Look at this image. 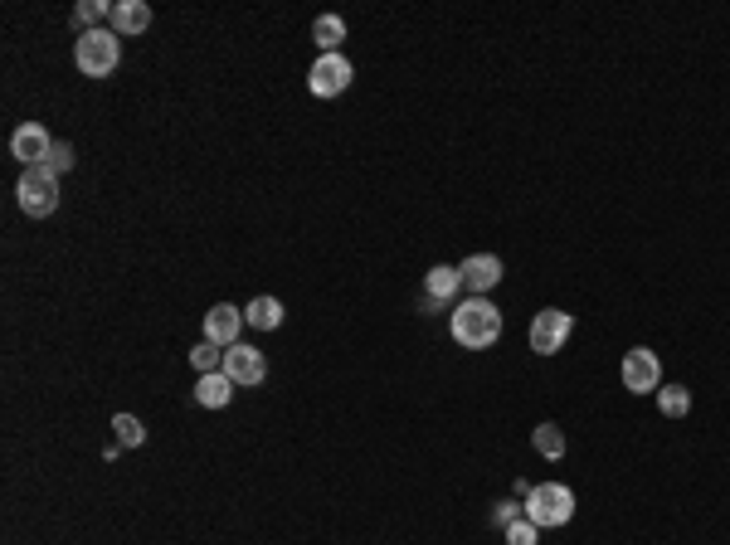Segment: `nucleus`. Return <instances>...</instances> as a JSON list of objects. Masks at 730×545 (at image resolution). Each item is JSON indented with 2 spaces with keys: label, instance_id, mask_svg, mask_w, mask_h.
<instances>
[{
  "label": "nucleus",
  "instance_id": "f257e3e1",
  "mask_svg": "<svg viewBox=\"0 0 730 545\" xmlns=\"http://www.w3.org/2000/svg\"><path fill=\"white\" fill-rule=\"evenodd\" d=\"M448 327H453V341H458L463 351H487V346L502 341V312H497L487 297H468V302L453 307Z\"/></svg>",
  "mask_w": 730,
  "mask_h": 545
},
{
  "label": "nucleus",
  "instance_id": "aec40b11",
  "mask_svg": "<svg viewBox=\"0 0 730 545\" xmlns=\"http://www.w3.org/2000/svg\"><path fill=\"white\" fill-rule=\"evenodd\" d=\"M112 429H117V443H122V448H142V443H146V429H142V419H137V414H117V419H112Z\"/></svg>",
  "mask_w": 730,
  "mask_h": 545
},
{
  "label": "nucleus",
  "instance_id": "39448f33",
  "mask_svg": "<svg viewBox=\"0 0 730 545\" xmlns=\"http://www.w3.org/2000/svg\"><path fill=\"white\" fill-rule=\"evenodd\" d=\"M570 336H575V317L560 312V307H546V312L531 317V351H536V356H555V351H565Z\"/></svg>",
  "mask_w": 730,
  "mask_h": 545
},
{
  "label": "nucleus",
  "instance_id": "7ed1b4c3",
  "mask_svg": "<svg viewBox=\"0 0 730 545\" xmlns=\"http://www.w3.org/2000/svg\"><path fill=\"white\" fill-rule=\"evenodd\" d=\"M521 511H526V521H536L541 531L570 526V516H575V492H570L565 482H541V487H531V497L521 502Z\"/></svg>",
  "mask_w": 730,
  "mask_h": 545
},
{
  "label": "nucleus",
  "instance_id": "9b49d317",
  "mask_svg": "<svg viewBox=\"0 0 730 545\" xmlns=\"http://www.w3.org/2000/svg\"><path fill=\"white\" fill-rule=\"evenodd\" d=\"M458 273H463V288L473 292V297H487V292L502 283V258L497 254H473L458 263Z\"/></svg>",
  "mask_w": 730,
  "mask_h": 545
},
{
  "label": "nucleus",
  "instance_id": "a211bd4d",
  "mask_svg": "<svg viewBox=\"0 0 730 545\" xmlns=\"http://www.w3.org/2000/svg\"><path fill=\"white\" fill-rule=\"evenodd\" d=\"M531 443H536L541 458H565V434H560V424H536V429H531Z\"/></svg>",
  "mask_w": 730,
  "mask_h": 545
},
{
  "label": "nucleus",
  "instance_id": "5701e85b",
  "mask_svg": "<svg viewBox=\"0 0 730 545\" xmlns=\"http://www.w3.org/2000/svg\"><path fill=\"white\" fill-rule=\"evenodd\" d=\"M54 176H64V171H73V146L69 142H54L49 146V161H44Z\"/></svg>",
  "mask_w": 730,
  "mask_h": 545
},
{
  "label": "nucleus",
  "instance_id": "b1692460",
  "mask_svg": "<svg viewBox=\"0 0 730 545\" xmlns=\"http://www.w3.org/2000/svg\"><path fill=\"white\" fill-rule=\"evenodd\" d=\"M521 516H526V511H521V502H497V507H492V521H497L502 531H507L511 521H521Z\"/></svg>",
  "mask_w": 730,
  "mask_h": 545
},
{
  "label": "nucleus",
  "instance_id": "f3484780",
  "mask_svg": "<svg viewBox=\"0 0 730 545\" xmlns=\"http://www.w3.org/2000/svg\"><path fill=\"white\" fill-rule=\"evenodd\" d=\"M657 409H662L667 419L692 414V390H682V385H662V390H657Z\"/></svg>",
  "mask_w": 730,
  "mask_h": 545
},
{
  "label": "nucleus",
  "instance_id": "f8f14e48",
  "mask_svg": "<svg viewBox=\"0 0 730 545\" xmlns=\"http://www.w3.org/2000/svg\"><path fill=\"white\" fill-rule=\"evenodd\" d=\"M249 327V322H244V312H239V307H229V302H219V307H210V312H205V341H215V346H224V351H229V346H239V331Z\"/></svg>",
  "mask_w": 730,
  "mask_h": 545
},
{
  "label": "nucleus",
  "instance_id": "6e6552de",
  "mask_svg": "<svg viewBox=\"0 0 730 545\" xmlns=\"http://www.w3.org/2000/svg\"><path fill=\"white\" fill-rule=\"evenodd\" d=\"M458 288H463V273H458L453 263H438V268H429V278H424V297H419V312H424V317L443 312V307L458 297Z\"/></svg>",
  "mask_w": 730,
  "mask_h": 545
},
{
  "label": "nucleus",
  "instance_id": "20e7f679",
  "mask_svg": "<svg viewBox=\"0 0 730 545\" xmlns=\"http://www.w3.org/2000/svg\"><path fill=\"white\" fill-rule=\"evenodd\" d=\"M15 200H20V210L30 219H49L59 210V176L49 166H30L20 176V185H15Z\"/></svg>",
  "mask_w": 730,
  "mask_h": 545
},
{
  "label": "nucleus",
  "instance_id": "9d476101",
  "mask_svg": "<svg viewBox=\"0 0 730 545\" xmlns=\"http://www.w3.org/2000/svg\"><path fill=\"white\" fill-rule=\"evenodd\" d=\"M224 375L234 380V385H263V375H268V361H263V351L254 346H229L224 351Z\"/></svg>",
  "mask_w": 730,
  "mask_h": 545
},
{
  "label": "nucleus",
  "instance_id": "4468645a",
  "mask_svg": "<svg viewBox=\"0 0 730 545\" xmlns=\"http://www.w3.org/2000/svg\"><path fill=\"white\" fill-rule=\"evenodd\" d=\"M195 400L205 404V409H224V404L234 400V380H229L224 370H210V375H200V380H195Z\"/></svg>",
  "mask_w": 730,
  "mask_h": 545
},
{
  "label": "nucleus",
  "instance_id": "dca6fc26",
  "mask_svg": "<svg viewBox=\"0 0 730 545\" xmlns=\"http://www.w3.org/2000/svg\"><path fill=\"white\" fill-rule=\"evenodd\" d=\"M312 39H317V49H322V54H341L346 20H341V15H317V25H312Z\"/></svg>",
  "mask_w": 730,
  "mask_h": 545
},
{
  "label": "nucleus",
  "instance_id": "2eb2a0df",
  "mask_svg": "<svg viewBox=\"0 0 730 545\" xmlns=\"http://www.w3.org/2000/svg\"><path fill=\"white\" fill-rule=\"evenodd\" d=\"M244 322L258 331H273V327H283V302L278 297H254L249 307H244Z\"/></svg>",
  "mask_w": 730,
  "mask_h": 545
},
{
  "label": "nucleus",
  "instance_id": "ddd939ff",
  "mask_svg": "<svg viewBox=\"0 0 730 545\" xmlns=\"http://www.w3.org/2000/svg\"><path fill=\"white\" fill-rule=\"evenodd\" d=\"M108 30L112 35H146V30H151V5H146V0H117Z\"/></svg>",
  "mask_w": 730,
  "mask_h": 545
},
{
  "label": "nucleus",
  "instance_id": "423d86ee",
  "mask_svg": "<svg viewBox=\"0 0 730 545\" xmlns=\"http://www.w3.org/2000/svg\"><path fill=\"white\" fill-rule=\"evenodd\" d=\"M619 380H623L628 395H657V390H662V361H657L648 346H633V351L623 356Z\"/></svg>",
  "mask_w": 730,
  "mask_h": 545
},
{
  "label": "nucleus",
  "instance_id": "1a4fd4ad",
  "mask_svg": "<svg viewBox=\"0 0 730 545\" xmlns=\"http://www.w3.org/2000/svg\"><path fill=\"white\" fill-rule=\"evenodd\" d=\"M49 146H54V137L39 127V122H20L15 132H10V156L30 171V166H44L49 161Z\"/></svg>",
  "mask_w": 730,
  "mask_h": 545
},
{
  "label": "nucleus",
  "instance_id": "4be33fe9",
  "mask_svg": "<svg viewBox=\"0 0 730 545\" xmlns=\"http://www.w3.org/2000/svg\"><path fill=\"white\" fill-rule=\"evenodd\" d=\"M502 536H507V545H541V526L521 516V521H511V526L502 531Z\"/></svg>",
  "mask_w": 730,
  "mask_h": 545
},
{
  "label": "nucleus",
  "instance_id": "0eeeda50",
  "mask_svg": "<svg viewBox=\"0 0 730 545\" xmlns=\"http://www.w3.org/2000/svg\"><path fill=\"white\" fill-rule=\"evenodd\" d=\"M307 88L317 93V98H341L346 88H351V59L346 54H322L312 73H307Z\"/></svg>",
  "mask_w": 730,
  "mask_h": 545
},
{
  "label": "nucleus",
  "instance_id": "6ab92c4d",
  "mask_svg": "<svg viewBox=\"0 0 730 545\" xmlns=\"http://www.w3.org/2000/svg\"><path fill=\"white\" fill-rule=\"evenodd\" d=\"M73 20H78L83 30H98V20H112V5L108 0H78V5H73Z\"/></svg>",
  "mask_w": 730,
  "mask_h": 545
},
{
  "label": "nucleus",
  "instance_id": "412c9836",
  "mask_svg": "<svg viewBox=\"0 0 730 545\" xmlns=\"http://www.w3.org/2000/svg\"><path fill=\"white\" fill-rule=\"evenodd\" d=\"M190 365H195L200 375H210V370H224V346H215V341H200V346L190 351Z\"/></svg>",
  "mask_w": 730,
  "mask_h": 545
},
{
  "label": "nucleus",
  "instance_id": "f03ea898",
  "mask_svg": "<svg viewBox=\"0 0 730 545\" xmlns=\"http://www.w3.org/2000/svg\"><path fill=\"white\" fill-rule=\"evenodd\" d=\"M73 64H78L83 78H108L122 64V35H112V30H78Z\"/></svg>",
  "mask_w": 730,
  "mask_h": 545
}]
</instances>
